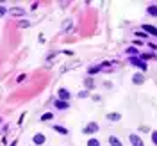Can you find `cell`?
Instances as JSON below:
<instances>
[{
    "label": "cell",
    "instance_id": "4fadbf2b",
    "mask_svg": "<svg viewBox=\"0 0 157 146\" xmlns=\"http://www.w3.org/2000/svg\"><path fill=\"white\" fill-rule=\"evenodd\" d=\"M84 85H86L87 89H93V87H95V82H93V78H89V77H87L86 80H84Z\"/></svg>",
    "mask_w": 157,
    "mask_h": 146
},
{
    "label": "cell",
    "instance_id": "9a60e30c",
    "mask_svg": "<svg viewBox=\"0 0 157 146\" xmlns=\"http://www.w3.org/2000/svg\"><path fill=\"white\" fill-rule=\"evenodd\" d=\"M148 14L157 16V5H150V7H148Z\"/></svg>",
    "mask_w": 157,
    "mask_h": 146
},
{
    "label": "cell",
    "instance_id": "52a82bcc",
    "mask_svg": "<svg viewBox=\"0 0 157 146\" xmlns=\"http://www.w3.org/2000/svg\"><path fill=\"white\" fill-rule=\"evenodd\" d=\"M143 30H145L146 34H152V36H155V37H157V29H155V27H152V25H143Z\"/></svg>",
    "mask_w": 157,
    "mask_h": 146
},
{
    "label": "cell",
    "instance_id": "9c48e42d",
    "mask_svg": "<svg viewBox=\"0 0 157 146\" xmlns=\"http://www.w3.org/2000/svg\"><path fill=\"white\" fill-rule=\"evenodd\" d=\"M107 119H109V121H120V119H121V114H118V112H109V114H107Z\"/></svg>",
    "mask_w": 157,
    "mask_h": 146
},
{
    "label": "cell",
    "instance_id": "3957f363",
    "mask_svg": "<svg viewBox=\"0 0 157 146\" xmlns=\"http://www.w3.org/2000/svg\"><path fill=\"white\" fill-rule=\"evenodd\" d=\"M57 95H59V100H61V102H68V100H70V96H72V95H70V91L64 89V87H63V89H59Z\"/></svg>",
    "mask_w": 157,
    "mask_h": 146
},
{
    "label": "cell",
    "instance_id": "e0dca14e",
    "mask_svg": "<svg viewBox=\"0 0 157 146\" xmlns=\"http://www.w3.org/2000/svg\"><path fill=\"white\" fill-rule=\"evenodd\" d=\"M18 25H20V27H22V29H27V27H29V22H27V20H20V22H18Z\"/></svg>",
    "mask_w": 157,
    "mask_h": 146
},
{
    "label": "cell",
    "instance_id": "6da1fadb",
    "mask_svg": "<svg viewBox=\"0 0 157 146\" xmlns=\"http://www.w3.org/2000/svg\"><path fill=\"white\" fill-rule=\"evenodd\" d=\"M98 128H100V127H98L97 123H87L86 127L82 128V132H84L86 135H91V134H97V132H98Z\"/></svg>",
    "mask_w": 157,
    "mask_h": 146
},
{
    "label": "cell",
    "instance_id": "7c38bea8",
    "mask_svg": "<svg viewBox=\"0 0 157 146\" xmlns=\"http://www.w3.org/2000/svg\"><path fill=\"white\" fill-rule=\"evenodd\" d=\"M87 146H100V141L97 137H89L87 139Z\"/></svg>",
    "mask_w": 157,
    "mask_h": 146
},
{
    "label": "cell",
    "instance_id": "7402d4cb",
    "mask_svg": "<svg viewBox=\"0 0 157 146\" xmlns=\"http://www.w3.org/2000/svg\"><path fill=\"white\" fill-rule=\"evenodd\" d=\"M138 37H148L146 32H138Z\"/></svg>",
    "mask_w": 157,
    "mask_h": 146
},
{
    "label": "cell",
    "instance_id": "5bb4252c",
    "mask_svg": "<svg viewBox=\"0 0 157 146\" xmlns=\"http://www.w3.org/2000/svg\"><path fill=\"white\" fill-rule=\"evenodd\" d=\"M50 119H54V114H52V112H45V114L41 116V121H50Z\"/></svg>",
    "mask_w": 157,
    "mask_h": 146
},
{
    "label": "cell",
    "instance_id": "8992f818",
    "mask_svg": "<svg viewBox=\"0 0 157 146\" xmlns=\"http://www.w3.org/2000/svg\"><path fill=\"white\" fill-rule=\"evenodd\" d=\"M32 141H34V144L41 146V144H45V135H43V134H34Z\"/></svg>",
    "mask_w": 157,
    "mask_h": 146
},
{
    "label": "cell",
    "instance_id": "ba28073f",
    "mask_svg": "<svg viewBox=\"0 0 157 146\" xmlns=\"http://www.w3.org/2000/svg\"><path fill=\"white\" fill-rule=\"evenodd\" d=\"M109 144H111V146H123V144H121V141L116 135H109Z\"/></svg>",
    "mask_w": 157,
    "mask_h": 146
},
{
    "label": "cell",
    "instance_id": "44dd1931",
    "mask_svg": "<svg viewBox=\"0 0 157 146\" xmlns=\"http://www.w3.org/2000/svg\"><path fill=\"white\" fill-rule=\"evenodd\" d=\"M152 141L157 144V130H154V132H152Z\"/></svg>",
    "mask_w": 157,
    "mask_h": 146
},
{
    "label": "cell",
    "instance_id": "5b68a950",
    "mask_svg": "<svg viewBox=\"0 0 157 146\" xmlns=\"http://www.w3.org/2000/svg\"><path fill=\"white\" fill-rule=\"evenodd\" d=\"M54 105H56V109H59V110L70 109V103H68V102H61V100H56V102H54Z\"/></svg>",
    "mask_w": 157,
    "mask_h": 146
},
{
    "label": "cell",
    "instance_id": "2e32d148",
    "mask_svg": "<svg viewBox=\"0 0 157 146\" xmlns=\"http://www.w3.org/2000/svg\"><path fill=\"white\" fill-rule=\"evenodd\" d=\"M102 68H100V66H93V68H89V70H87V73H89V75H93V73H98Z\"/></svg>",
    "mask_w": 157,
    "mask_h": 146
},
{
    "label": "cell",
    "instance_id": "7a4b0ae2",
    "mask_svg": "<svg viewBox=\"0 0 157 146\" xmlns=\"http://www.w3.org/2000/svg\"><path fill=\"white\" fill-rule=\"evenodd\" d=\"M131 64H134L136 68H139L141 71H146V62L141 61V59H136V57H131Z\"/></svg>",
    "mask_w": 157,
    "mask_h": 146
},
{
    "label": "cell",
    "instance_id": "d6986e66",
    "mask_svg": "<svg viewBox=\"0 0 157 146\" xmlns=\"http://www.w3.org/2000/svg\"><path fill=\"white\" fill-rule=\"evenodd\" d=\"M79 96H80V98H87V96H89V91H80Z\"/></svg>",
    "mask_w": 157,
    "mask_h": 146
},
{
    "label": "cell",
    "instance_id": "8fae6325",
    "mask_svg": "<svg viewBox=\"0 0 157 146\" xmlns=\"http://www.w3.org/2000/svg\"><path fill=\"white\" fill-rule=\"evenodd\" d=\"M132 82H134V84H143V82H145V78H143L141 73H136V75L132 77Z\"/></svg>",
    "mask_w": 157,
    "mask_h": 146
},
{
    "label": "cell",
    "instance_id": "30bf717a",
    "mask_svg": "<svg viewBox=\"0 0 157 146\" xmlns=\"http://www.w3.org/2000/svg\"><path fill=\"white\" fill-rule=\"evenodd\" d=\"M52 128L56 130V132H59V134H63V135H68V134H70V130H68V128H64V127H59V125H54Z\"/></svg>",
    "mask_w": 157,
    "mask_h": 146
},
{
    "label": "cell",
    "instance_id": "ffe728a7",
    "mask_svg": "<svg viewBox=\"0 0 157 146\" xmlns=\"http://www.w3.org/2000/svg\"><path fill=\"white\" fill-rule=\"evenodd\" d=\"M7 11H9V9H5V7H2V5H0V18H2V16H4Z\"/></svg>",
    "mask_w": 157,
    "mask_h": 146
},
{
    "label": "cell",
    "instance_id": "ac0fdd59",
    "mask_svg": "<svg viewBox=\"0 0 157 146\" xmlns=\"http://www.w3.org/2000/svg\"><path fill=\"white\" fill-rule=\"evenodd\" d=\"M127 54L129 55H138V50H136L134 46H131V48H127Z\"/></svg>",
    "mask_w": 157,
    "mask_h": 146
},
{
    "label": "cell",
    "instance_id": "277c9868",
    "mask_svg": "<svg viewBox=\"0 0 157 146\" xmlns=\"http://www.w3.org/2000/svg\"><path fill=\"white\" fill-rule=\"evenodd\" d=\"M129 139H131L132 146H145V144H143V139L139 135H136V134H131V135H129Z\"/></svg>",
    "mask_w": 157,
    "mask_h": 146
}]
</instances>
